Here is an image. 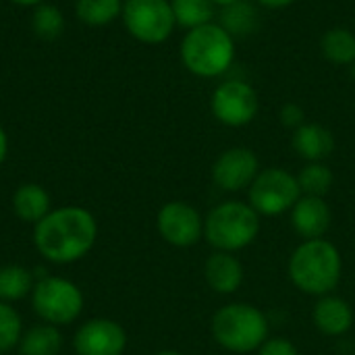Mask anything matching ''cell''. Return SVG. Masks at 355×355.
<instances>
[{
    "label": "cell",
    "mask_w": 355,
    "mask_h": 355,
    "mask_svg": "<svg viewBox=\"0 0 355 355\" xmlns=\"http://www.w3.org/2000/svg\"><path fill=\"white\" fill-rule=\"evenodd\" d=\"M121 19L131 37L141 44H162L177 25L171 0H125Z\"/></svg>",
    "instance_id": "obj_7"
},
{
    "label": "cell",
    "mask_w": 355,
    "mask_h": 355,
    "mask_svg": "<svg viewBox=\"0 0 355 355\" xmlns=\"http://www.w3.org/2000/svg\"><path fill=\"white\" fill-rule=\"evenodd\" d=\"M320 52L333 64L349 67L355 62V33L347 27H331L320 37Z\"/></svg>",
    "instance_id": "obj_18"
},
{
    "label": "cell",
    "mask_w": 355,
    "mask_h": 355,
    "mask_svg": "<svg viewBox=\"0 0 355 355\" xmlns=\"http://www.w3.org/2000/svg\"><path fill=\"white\" fill-rule=\"evenodd\" d=\"M123 12V0H77L75 15L79 21L92 27L112 23Z\"/></svg>",
    "instance_id": "obj_23"
},
{
    "label": "cell",
    "mask_w": 355,
    "mask_h": 355,
    "mask_svg": "<svg viewBox=\"0 0 355 355\" xmlns=\"http://www.w3.org/2000/svg\"><path fill=\"white\" fill-rule=\"evenodd\" d=\"M293 148L308 162H322L335 150L333 133L318 123H304L293 131Z\"/></svg>",
    "instance_id": "obj_16"
},
{
    "label": "cell",
    "mask_w": 355,
    "mask_h": 355,
    "mask_svg": "<svg viewBox=\"0 0 355 355\" xmlns=\"http://www.w3.org/2000/svg\"><path fill=\"white\" fill-rule=\"evenodd\" d=\"M343 272L341 252L327 239L302 241L289 258L291 283L308 295H329L337 289Z\"/></svg>",
    "instance_id": "obj_2"
},
{
    "label": "cell",
    "mask_w": 355,
    "mask_h": 355,
    "mask_svg": "<svg viewBox=\"0 0 355 355\" xmlns=\"http://www.w3.org/2000/svg\"><path fill=\"white\" fill-rule=\"evenodd\" d=\"M177 25L189 29L212 23L216 17V6L212 0H171Z\"/></svg>",
    "instance_id": "obj_22"
},
{
    "label": "cell",
    "mask_w": 355,
    "mask_h": 355,
    "mask_svg": "<svg viewBox=\"0 0 355 355\" xmlns=\"http://www.w3.org/2000/svg\"><path fill=\"white\" fill-rule=\"evenodd\" d=\"M256 2L266 8H287V6L295 4L297 0H256Z\"/></svg>",
    "instance_id": "obj_29"
},
{
    "label": "cell",
    "mask_w": 355,
    "mask_h": 355,
    "mask_svg": "<svg viewBox=\"0 0 355 355\" xmlns=\"http://www.w3.org/2000/svg\"><path fill=\"white\" fill-rule=\"evenodd\" d=\"M15 4H19V6H40L42 2H46V0H12Z\"/></svg>",
    "instance_id": "obj_31"
},
{
    "label": "cell",
    "mask_w": 355,
    "mask_h": 355,
    "mask_svg": "<svg viewBox=\"0 0 355 355\" xmlns=\"http://www.w3.org/2000/svg\"><path fill=\"white\" fill-rule=\"evenodd\" d=\"M212 114L227 127L250 125L260 110V98L254 85L241 79H227L216 85L210 98Z\"/></svg>",
    "instance_id": "obj_9"
},
{
    "label": "cell",
    "mask_w": 355,
    "mask_h": 355,
    "mask_svg": "<svg viewBox=\"0 0 355 355\" xmlns=\"http://www.w3.org/2000/svg\"><path fill=\"white\" fill-rule=\"evenodd\" d=\"M33 277L25 266L6 264L0 268V302L12 304L33 291Z\"/></svg>",
    "instance_id": "obj_21"
},
{
    "label": "cell",
    "mask_w": 355,
    "mask_h": 355,
    "mask_svg": "<svg viewBox=\"0 0 355 355\" xmlns=\"http://www.w3.org/2000/svg\"><path fill=\"white\" fill-rule=\"evenodd\" d=\"M333 171L324 162H308L300 175L297 183L302 189V196H314V198H324L331 187H333Z\"/></svg>",
    "instance_id": "obj_24"
},
{
    "label": "cell",
    "mask_w": 355,
    "mask_h": 355,
    "mask_svg": "<svg viewBox=\"0 0 355 355\" xmlns=\"http://www.w3.org/2000/svg\"><path fill=\"white\" fill-rule=\"evenodd\" d=\"M331 220L333 214L324 198L302 196L291 208V225L304 241L322 239L331 227Z\"/></svg>",
    "instance_id": "obj_13"
},
{
    "label": "cell",
    "mask_w": 355,
    "mask_h": 355,
    "mask_svg": "<svg viewBox=\"0 0 355 355\" xmlns=\"http://www.w3.org/2000/svg\"><path fill=\"white\" fill-rule=\"evenodd\" d=\"M156 227L160 237L175 248H191L204 237V218L187 202H168L158 210Z\"/></svg>",
    "instance_id": "obj_10"
},
{
    "label": "cell",
    "mask_w": 355,
    "mask_h": 355,
    "mask_svg": "<svg viewBox=\"0 0 355 355\" xmlns=\"http://www.w3.org/2000/svg\"><path fill=\"white\" fill-rule=\"evenodd\" d=\"M233 37H245L254 33L260 25L258 10L252 2L239 0L227 8H220V21H218Z\"/></svg>",
    "instance_id": "obj_20"
},
{
    "label": "cell",
    "mask_w": 355,
    "mask_h": 355,
    "mask_svg": "<svg viewBox=\"0 0 355 355\" xmlns=\"http://www.w3.org/2000/svg\"><path fill=\"white\" fill-rule=\"evenodd\" d=\"M50 210V196L37 183H23L12 193V212L23 223L37 225Z\"/></svg>",
    "instance_id": "obj_17"
},
{
    "label": "cell",
    "mask_w": 355,
    "mask_h": 355,
    "mask_svg": "<svg viewBox=\"0 0 355 355\" xmlns=\"http://www.w3.org/2000/svg\"><path fill=\"white\" fill-rule=\"evenodd\" d=\"M250 206L264 216H279L295 206L302 198L297 177L285 168L272 166L258 173L248 189Z\"/></svg>",
    "instance_id": "obj_8"
},
{
    "label": "cell",
    "mask_w": 355,
    "mask_h": 355,
    "mask_svg": "<svg viewBox=\"0 0 355 355\" xmlns=\"http://www.w3.org/2000/svg\"><path fill=\"white\" fill-rule=\"evenodd\" d=\"M156 355H183V354H179V352H173V349H164V352H160V354H156Z\"/></svg>",
    "instance_id": "obj_33"
},
{
    "label": "cell",
    "mask_w": 355,
    "mask_h": 355,
    "mask_svg": "<svg viewBox=\"0 0 355 355\" xmlns=\"http://www.w3.org/2000/svg\"><path fill=\"white\" fill-rule=\"evenodd\" d=\"M260 173V160L250 148H229L225 150L212 166V181L223 191L250 189Z\"/></svg>",
    "instance_id": "obj_11"
},
{
    "label": "cell",
    "mask_w": 355,
    "mask_h": 355,
    "mask_svg": "<svg viewBox=\"0 0 355 355\" xmlns=\"http://www.w3.org/2000/svg\"><path fill=\"white\" fill-rule=\"evenodd\" d=\"M23 335V322L19 312L10 306L0 302V354L19 347Z\"/></svg>",
    "instance_id": "obj_26"
},
{
    "label": "cell",
    "mask_w": 355,
    "mask_h": 355,
    "mask_svg": "<svg viewBox=\"0 0 355 355\" xmlns=\"http://www.w3.org/2000/svg\"><path fill=\"white\" fill-rule=\"evenodd\" d=\"M183 67L202 79H214L235 60V37L216 21L189 29L181 40Z\"/></svg>",
    "instance_id": "obj_3"
},
{
    "label": "cell",
    "mask_w": 355,
    "mask_h": 355,
    "mask_svg": "<svg viewBox=\"0 0 355 355\" xmlns=\"http://www.w3.org/2000/svg\"><path fill=\"white\" fill-rule=\"evenodd\" d=\"M316 329L327 337H341L354 324V308L347 300L337 295H322L312 312Z\"/></svg>",
    "instance_id": "obj_15"
},
{
    "label": "cell",
    "mask_w": 355,
    "mask_h": 355,
    "mask_svg": "<svg viewBox=\"0 0 355 355\" xmlns=\"http://www.w3.org/2000/svg\"><path fill=\"white\" fill-rule=\"evenodd\" d=\"M258 355H300V352L291 341L283 337H268L266 343L258 349Z\"/></svg>",
    "instance_id": "obj_28"
},
{
    "label": "cell",
    "mask_w": 355,
    "mask_h": 355,
    "mask_svg": "<svg viewBox=\"0 0 355 355\" xmlns=\"http://www.w3.org/2000/svg\"><path fill=\"white\" fill-rule=\"evenodd\" d=\"M204 279L214 293L231 295L243 283V266L231 252H214L204 264Z\"/></svg>",
    "instance_id": "obj_14"
},
{
    "label": "cell",
    "mask_w": 355,
    "mask_h": 355,
    "mask_svg": "<svg viewBox=\"0 0 355 355\" xmlns=\"http://www.w3.org/2000/svg\"><path fill=\"white\" fill-rule=\"evenodd\" d=\"M125 347L127 333L110 318L87 320L73 339V349L77 355H123Z\"/></svg>",
    "instance_id": "obj_12"
},
{
    "label": "cell",
    "mask_w": 355,
    "mask_h": 355,
    "mask_svg": "<svg viewBox=\"0 0 355 355\" xmlns=\"http://www.w3.org/2000/svg\"><path fill=\"white\" fill-rule=\"evenodd\" d=\"M31 304L35 314L52 327L75 322L83 312L81 289L62 277H44L33 285Z\"/></svg>",
    "instance_id": "obj_6"
},
{
    "label": "cell",
    "mask_w": 355,
    "mask_h": 355,
    "mask_svg": "<svg viewBox=\"0 0 355 355\" xmlns=\"http://www.w3.org/2000/svg\"><path fill=\"white\" fill-rule=\"evenodd\" d=\"M260 233V214L245 202L229 200L214 206L204 220V237L218 252H239Z\"/></svg>",
    "instance_id": "obj_5"
},
{
    "label": "cell",
    "mask_w": 355,
    "mask_h": 355,
    "mask_svg": "<svg viewBox=\"0 0 355 355\" xmlns=\"http://www.w3.org/2000/svg\"><path fill=\"white\" fill-rule=\"evenodd\" d=\"M279 116H281L283 127H285V129H293V131L300 129V127L306 123V112H304V108H302L300 104H295V102L283 104Z\"/></svg>",
    "instance_id": "obj_27"
},
{
    "label": "cell",
    "mask_w": 355,
    "mask_h": 355,
    "mask_svg": "<svg viewBox=\"0 0 355 355\" xmlns=\"http://www.w3.org/2000/svg\"><path fill=\"white\" fill-rule=\"evenodd\" d=\"M98 239L94 214L81 206H62L50 210L33 225V243L37 252L54 264H73L87 256Z\"/></svg>",
    "instance_id": "obj_1"
},
{
    "label": "cell",
    "mask_w": 355,
    "mask_h": 355,
    "mask_svg": "<svg viewBox=\"0 0 355 355\" xmlns=\"http://www.w3.org/2000/svg\"><path fill=\"white\" fill-rule=\"evenodd\" d=\"M6 154H8V137H6V133H4V129L0 125V166H2V162L6 158Z\"/></svg>",
    "instance_id": "obj_30"
},
{
    "label": "cell",
    "mask_w": 355,
    "mask_h": 355,
    "mask_svg": "<svg viewBox=\"0 0 355 355\" xmlns=\"http://www.w3.org/2000/svg\"><path fill=\"white\" fill-rule=\"evenodd\" d=\"M235 2H239V0H212V4L218 6V8H227V6H231Z\"/></svg>",
    "instance_id": "obj_32"
},
{
    "label": "cell",
    "mask_w": 355,
    "mask_h": 355,
    "mask_svg": "<svg viewBox=\"0 0 355 355\" xmlns=\"http://www.w3.org/2000/svg\"><path fill=\"white\" fill-rule=\"evenodd\" d=\"M349 73H352V77L355 79V62L354 64H349Z\"/></svg>",
    "instance_id": "obj_34"
},
{
    "label": "cell",
    "mask_w": 355,
    "mask_h": 355,
    "mask_svg": "<svg viewBox=\"0 0 355 355\" xmlns=\"http://www.w3.org/2000/svg\"><path fill=\"white\" fill-rule=\"evenodd\" d=\"M31 27L42 40H54L64 29V17L58 6L42 2L31 15Z\"/></svg>",
    "instance_id": "obj_25"
},
{
    "label": "cell",
    "mask_w": 355,
    "mask_h": 355,
    "mask_svg": "<svg viewBox=\"0 0 355 355\" xmlns=\"http://www.w3.org/2000/svg\"><path fill=\"white\" fill-rule=\"evenodd\" d=\"M268 318L252 304H227L212 318L214 341L233 354L258 352L268 339Z\"/></svg>",
    "instance_id": "obj_4"
},
{
    "label": "cell",
    "mask_w": 355,
    "mask_h": 355,
    "mask_svg": "<svg viewBox=\"0 0 355 355\" xmlns=\"http://www.w3.org/2000/svg\"><path fill=\"white\" fill-rule=\"evenodd\" d=\"M62 349V335L58 327L37 324L21 335L19 354L21 355H58Z\"/></svg>",
    "instance_id": "obj_19"
}]
</instances>
